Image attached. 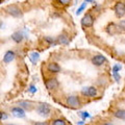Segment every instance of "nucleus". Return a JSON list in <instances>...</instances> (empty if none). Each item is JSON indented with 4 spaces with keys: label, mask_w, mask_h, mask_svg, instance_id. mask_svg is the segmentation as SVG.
<instances>
[{
    "label": "nucleus",
    "mask_w": 125,
    "mask_h": 125,
    "mask_svg": "<svg viewBox=\"0 0 125 125\" xmlns=\"http://www.w3.org/2000/svg\"><path fill=\"white\" fill-rule=\"evenodd\" d=\"M50 109H51V107H50L49 104H47V103H41V104L38 105L37 112H38V114L40 115V116L47 117V116H49V114H50Z\"/></svg>",
    "instance_id": "nucleus-1"
},
{
    "label": "nucleus",
    "mask_w": 125,
    "mask_h": 125,
    "mask_svg": "<svg viewBox=\"0 0 125 125\" xmlns=\"http://www.w3.org/2000/svg\"><path fill=\"white\" fill-rule=\"evenodd\" d=\"M66 102H67V104L72 108H77L80 105V100L78 99V97L73 96V95L68 96L67 99H66Z\"/></svg>",
    "instance_id": "nucleus-2"
},
{
    "label": "nucleus",
    "mask_w": 125,
    "mask_h": 125,
    "mask_svg": "<svg viewBox=\"0 0 125 125\" xmlns=\"http://www.w3.org/2000/svg\"><path fill=\"white\" fill-rule=\"evenodd\" d=\"M6 13L13 17H21L22 11L17 5H9L6 7Z\"/></svg>",
    "instance_id": "nucleus-3"
},
{
    "label": "nucleus",
    "mask_w": 125,
    "mask_h": 125,
    "mask_svg": "<svg viewBox=\"0 0 125 125\" xmlns=\"http://www.w3.org/2000/svg\"><path fill=\"white\" fill-rule=\"evenodd\" d=\"M115 13L118 18H122L125 16V3L124 2H117L115 5Z\"/></svg>",
    "instance_id": "nucleus-4"
},
{
    "label": "nucleus",
    "mask_w": 125,
    "mask_h": 125,
    "mask_svg": "<svg viewBox=\"0 0 125 125\" xmlns=\"http://www.w3.org/2000/svg\"><path fill=\"white\" fill-rule=\"evenodd\" d=\"M94 24V18L91 14H85L81 19V25L83 27H92Z\"/></svg>",
    "instance_id": "nucleus-5"
},
{
    "label": "nucleus",
    "mask_w": 125,
    "mask_h": 125,
    "mask_svg": "<svg viewBox=\"0 0 125 125\" xmlns=\"http://www.w3.org/2000/svg\"><path fill=\"white\" fill-rule=\"evenodd\" d=\"M81 93L87 97H96L97 96V89L95 87H85L81 90Z\"/></svg>",
    "instance_id": "nucleus-6"
},
{
    "label": "nucleus",
    "mask_w": 125,
    "mask_h": 125,
    "mask_svg": "<svg viewBox=\"0 0 125 125\" xmlns=\"http://www.w3.org/2000/svg\"><path fill=\"white\" fill-rule=\"evenodd\" d=\"M58 80L56 79V78H49V79H47L45 81V85L46 88L48 90H54L58 88Z\"/></svg>",
    "instance_id": "nucleus-7"
},
{
    "label": "nucleus",
    "mask_w": 125,
    "mask_h": 125,
    "mask_svg": "<svg viewBox=\"0 0 125 125\" xmlns=\"http://www.w3.org/2000/svg\"><path fill=\"white\" fill-rule=\"evenodd\" d=\"M11 114L16 118H24L25 117V112L24 109L21 107H13L11 108Z\"/></svg>",
    "instance_id": "nucleus-8"
},
{
    "label": "nucleus",
    "mask_w": 125,
    "mask_h": 125,
    "mask_svg": "<svg viewBox=\"0 0 125 125\" xmlns=\"http://www.w3.org/2000/svg\"><path fill=\"white\" fill-rule=\"evenodd\" d=\"M106 62V58H105L103 55H96V56H94L92 58V64L93 65H95V66H101V65H103L104 62Z\"/></svg>",
    "instance_id": "nucleus-9"
},
{
    "label": "nucleus",
    "mask_w": 125,
    "mask_h": 125,
    "mask_svg": "<svg viewBox=\"0 0 125 125\" xmlns=\"http://www.w3.org/2000/svg\"><path fill=\"white\" fill-rule=\"evenodd\" d=\"M15 56L16 54L14 51H11V50H9V51H6L4 56H3V62H5V64H10V62H13L15 60Z\"/></svg>",
    "instance_id": "nucleus-10"
},
{
    "label": "nucleus",
    "mask_w": 125,
    "mask_h": 125,
    "mask_svg": "<svg viewBox=\"0 0 125 125\" xmlns=\"http://www.w3.org/2000/svg\"><path fill=\"white\" fill-rule=\"evenodd\" d=\"M47 69H48V71L49 72H51V73H58L61 71V67H60V65L57 64V62H49L48 66H47Z\"/></svg>",
    "instance_id": "nucleus-11"
},
{
    "label": "nucleus",
    "mask_w": 125,
    "mask_h": 125,
    "mask_svg": "<svg viewBox=\"0 0 125 125\" xmlns=\"http://www.w3.org/2000/svg\"><path fill=\"white\" fill-rule=\"evenodd\" d=\"M56 42H57V44L68 45L69 44V37L67 36V34H65V33L60 34V36L56 38Z\"/></svg>",
    "instance_id": "nucleus-12"
},
{
    "label": "nucleus",
    "mask_w": 125,
    "mask_h": 125,
    "mask_svg": "<svg viewBox=\"0 0 125 125\" xmlns=\"http://www.w3.org/2000/svg\"><path fill=\"white\" fill-rule=\"evenodd\" d=\"M121 66L120 65H115L114 67H113V75H114L116 81H119L120 80V76H119V71H121Z\"/></svg>",
    "instance_id": "nucleus-13"
},
{
    "label": "nucleus",
    "mask_w": 125,
    "mask_h": 125,
    "mask_svg": "<svg viewBox=\"0 0 125 125\" xmlns=\"http://www.w3.org/2000/svg\"><path fill=\"white\" fill-rule=\"evenodd\" d=\"M19 104H20L21 108H23V109H31V108H32V103H31L30 101L22 100V101L19 102Z\"/></svg>",
    "instance_id": "nucleus-14"
},
{
    "label": "nucleus",
    "mask_w": 125,
    "mask_h": 125,
    "mask_svg": "<svg viewBox=\"0 0 125 125\" xmlns=\"http://www.w3.org/2000/svg\"><path fill=\"white\" fill-rule=\"evenodd\" d=\"M11 38H13V40H14L16 43H20V42H22V40H23V33L21 32V31H17V32L13 33Z\"/></svg>",
    "instance_id": "nucleus-15"
},
{
    "label": "nucleus",
    "mask_w": 125,
    "mask_h": 125,
    "mask_svg": "<svg viewBox=\"0 0 125 125\" xmlns=\"http://www.w3.org/2000/svg\"><path fill=\"white\" fill-rule=\"evenodd\" d=\"M115 117L121 120H125V109H118L115 112Z\"/></svg>",
    "instance_id": "nucleus-16"
},
{
    "label": "nucleus",
    "mask_w": 125,
    "mask_h": 125,
    "mask_svg": "<svg viewBox=\"0 0 125 125\" xmlns=\"http://www.w3.org/2000/svg\"><path fill=\"white\" fill-rule=\"evenodd\" d=\"M39 57H40V54H39L38 52H31V53H29V60L32 62V64H37Z\"/></svg>",
    "instance_id": "nucleus-17"
},
{
    "label": "nucleus",
    "mask_w": 125,
    "mask_h": 125,
    "mask_svg": "<svg viewBox=\"0 0 125 125\" xmlns=\"http://www.w3.org/2000/svg\"><path fill=\"white\" fill-rule=\"evenodd\" d=\"M45 41L47 43H49V44H51V45H56L57 44V42L54 40V38H52V37H45Z\"/></svg>",
    "instance_id": "nucleus-18"
},
{
    "label": "nucleus",
    "mask_w": 125,
    "mask_h": 125,
    "mask_svg": "<svg viewBox=\"0 0 125 125\" xmlns=\"http://www.w3.org/2000/svg\"><path fill=\"white\" fill-rule=\"evenodd\" d=\"M87 1H84L83 3H81V5L79 6V7H78V10H76V15H79L80 13H81V11H83L84 9H85V6H87Z\"/></svg>",
    "instance_id": "nucleus-19"
},
{
    "label": "nucleus",
    "mask_w": 125,
    "mask_h": 125,
    "mask_svg": "<svg viewBox=\"0 0 125 125\" xmlns=\"http://www.w3.org/2000/svg\"><path fill=\"white\" fill-rule=\"evenodd\" d=\"M52 125H66V121L62 119H56L52 122Z\"/></svg>",
    "instance_id": "nucleus-20"
},
{
    "label": "nucleus",
    "mask_w": 125,
    "mask_h": 125,
    "mask_svg": "<svg viewBox=\"0 0 125 125\" xmlns=\"http://www.w3.org/2000/svg\"><path fill=\"white\" fill-rule=\"evenodd\" d=\"M79 116H80V117H81V118H83V120H84L85 118H90V117H91L88 112H81V113H79Z\"/></svg>",
    "instance_id": "nucleus-21"
},
{
    "label": "nucleus",
    "mask_w": 125,
    "mask_h": 125,
    "mask_svg": "<svg viewBox=\"0 0 125 125\" xmlns=\"http://www.w3.org/2000/svg\"><path fill=\"white\" fill-rule=\"evenodd\" d=\"M7 118H9L7 114H5V113H3V112H0V120L3 121V120H6Z\"/></svg>",
    "instance_id": "nucleus-22"
},
{
    "label": "nucleus",
    "mask_w": 125,
    "mask_h": 125,
    "mask_svg": "<svg viewBox=\"0 0 125 125\" xmlns=\"http://www.w3.org/2000/svg\"><path fill=\"white\" fill-rule=\"evenodd\" d=\"M57 3H60V4H62V5H67L70 3V1L69 0H58Z\"/></svg>",
    "instance_id": "nucleus-23"
},
{
    "label": "nucleus",
    "mask_w": 125,
    "mask_h": 125,
    "mask_svg": "<svg viewBox=\"0 0 125 125\" xmlns=\"http://www.w3.org/2000/svg\"><path fill=\"white\" fill-rule=\"evenodd\" d=\"M119 26L121 27V29L125 30V20H122V21H120V22H119Z\"/></svg>",
    "instance_id": "nucleus-24"
},
{
    "label": "nucleus",
    "mask_w": 125,
    "mask_h": 125,
    "mask_svg": "<svg viewBox=\"0 0 125 125\" xmlns=\"http://www.w3.org/2000/svg\"><path fill=\"white\" fill-rule=\"evenodd\" d=\"M29 92H30V93H36V92H37V88L34 87V85H30Z\"/></svg>",
    "instance_id": "nucleus-25"
},
{
    "label": "nucleus",
    "mask_w": 125,
    "mask_h": 125,
    "mask_svg": "<svg viewBox=\"0 0 125 125\" xmlns=\"http://www.w3.org/2000/svg\"><path fill=\"white\" fill-rule=\"evenodd\" d=\"M34 125H48L46 122H37V123H34Z\"/></svg>",
    "instance_id": "nucleus-26"
},
{
    "label": "nucleus",
    "mask_w": 125,
    "mask_h": 125,
    "mask_svg": "<svg viewBox=\"0 0 125 125\" xmlns=\"http://www.w3.org/2000/svg\"><path fill=\"white\" fill-rule=\"evenodd\" d=\"M103 125H114V124H113V123H111V122H105Z\"/></svg>",
    "instance_id": "nucleus-27"
},
{
    "label": "nucleus",
    "mask_w": 125,
    "mask_h": 125,
    "mask_svg": "<svg viewBox=\"0 0 125 125\" xmlns=\"http://www.w3.org/2000/svg\"><path fill=\"white\" fill-rule=\"evenodd\" d=\"M77 124H78V125H83V121H81V122H78Z\"/></svg>",
    "instance_id": "nucleus-28"
},
{
    "label": "nucleus",
    "mask_w": 125,
    "mask_h": 125,
    "mask_svg": "<svg viewBox=\"0 0 125 125\" xmlns=\"http://www.w3.org/2000/svg\"><path fill=\"white\" fill-rule=\"evenodd\" d=\"M6 125H16V124H6Z\"/></svg>",
    "instance_id": "nucleus-29"
}]
</instances>
